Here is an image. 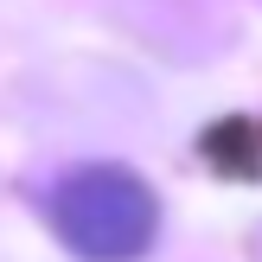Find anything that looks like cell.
Returning a JSON list of instances; mask_svg holds the SVG:
<instances>
[{"label":"cell","instance_id":"1","mask_svg":"<svg viewBox=\"0 0 262 262\" xmlns=\"http://www.w3.org/2000/svg\"><path fill=\"white\" fill-rule=\"evenodd\" d=\"M51 230L83 262H135L154 250L160 205L128 166H77L51 186Z\"/></svg>","mask_w":262,"mask_h":262}]
</instances>
